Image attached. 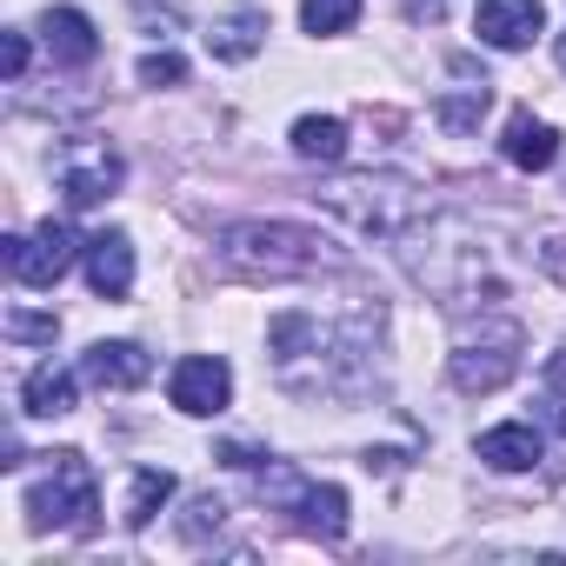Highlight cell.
Masks as SVG:
<instances>
[{
  "label": "cell",
  "instance_id": "cell-11",
  "mask_svg": "<svg viewBox=\"0 0 566 566\" xmlns=\"http://www.w3.org/2000/svg\"><path fill=\"white\" fill-rule=\"evenodd\" d=\"M147 374H154V354L134 347V340H94V347L81 354V380H87V387H107V394L147 387Z\"/></svg>",
  "mask_w": 566,
  "mask_h": 566
},
{
  "label": "cell",
  "instance_id": "cell-14",
  "mask_svg": "<svg viewBox=\"0 0 566 566\" xmlns=\"http://www.w3.org/2000/svg\"><path fill=\"white\" fill-rule=\"evenodd\" d=\"M500 154L520 167V174H546L553 160H559V134L546 127V120H533L526 107L520 114H506V134H500Z\"/></svg>",
  "mask_w": 566,
  "mask_h": 566
},
{
  "label": "cell",
  "instance_id": "cell-10",
  "mask_svg": "<svg viewBox=\"0 0 566 566\" xmlns=\"http://www.w3.org/2000/svg\"><path fill=\"white\" fill-rule=\"evenodd\" d=\"M539 28H546V8H539V0H480V14H473V34H480L486 48H500V54L533 48Z\"/></svg>",
  "mask_w": 566,
  "mask_h": 566
},
{
  "label": "cell",
  "instance_id": "cell-24",
  "mask_svg": "<svg viewBox=\"0 0 566 566\" xmlns=\"http://www.w3.org/2000/svg\"><path fill=\"white\" fill-rule=\"evenodd\" d=\"M61 334V321H48V314H8V340H54Z\"/></svg>",
  "mask_w": 566,
  "mask_h": 566
},
{
  "label": "cell",
  "instance_id": "cell-18",
  "mask_svg": "<svg viewBox=\"0 0 566 566\" xmlns=\"http://www.w3.org/2000/svg\"><path fill=\"white\" fill-rule=\"evenodd\" d=\"M294 154H301V160H321V167H340V160H347V120H340V114H307V120H294Z\"/></svg>",
  "mask_w": 566,
  "mask_h": 566
},
{
  "label": "cell",
  "instance_id": "cell-5",
  "mask_svg": "<svg viewBox=\"0 0 566 566\" xmlns=\"http://www.w3.org/2000/svg\"><path fill=\"white\" fill-rule=\"evenodd\" d=\"M94 513H101V480H94L87 453H74V447L48 453V473L28 486V520L34 526H67V533H94Z\"/></svg>",
  "mask_w": 566,
  "mask_h": 566
},
{
  "label": "cell",
  "instance_id": "cell-26",
  "mask_svg": "<svg viewBox=\"0 0 566 566\" xmlns=\"http://www.w3.org/2000/svg\"><path fill=\"white\" fill-rule=\"evenodd\" d=\"M0 67H8V81L28 74V34H8V54H0Z\"/></svg>",
  "mask_w": 566,
  "mask_h": 566
},
{
  "label": "cell",
  "instance_id": "cell-2",
  "mask_svg": "<svg viewBox=\"0 0 566 566\" xmlns=\"http://www.w3.org/2000/svg\"><path fill=\"white\" fill-rule=\"evenodd\" d=\"M220 260L247 280H307L321 266H340L334 240L301 220H240L220 233Z\"/></svg>",
  "mask_w": 566,
  "mask_h": 566
},
{
  "label": "cell",
  "instance_id": "cell-6",
  "mask_svg": "<svg viewBox=\"0 0 566 566\" xmlns=\"http://www.w3.org/2000/svg\"><path fill=\"white\" fill-rule=\"evenodd\" d=\"M260 500L273 506V513H294V526L301 533H314V539H347V493L327 480H301L287 460H273V467H260Z\"/></svg>",
  "mask_w": 566,
  "mask_h": 566
},
{
  "label": "cell",
  "instance_id": "cell-13",
  "mask_svg": "<svg viewBox=\"0 0 566 566\" xmlns=\"http://www.w3.org/2000/svg\"><path fill=\"white\" fill-rule=\"evenodd\" d=\"M41 41H48V54H54L61 67H87V61L101 54V34H94V21H87L81 8H48V14H41Z\"/></svg>",
  "mask_w": 566,
  "mask_h": 566
},
{
  "label": "cell",
  "instance_id": "cell-16",
  "mask_svg": "<svg viewBox=\"0 0 566 566\" xmlns=\"http://www.w3.org/2000/svg\"><path fill=\"white\" fill-rule=\"evenodd\" d=\"M260 41H266V14H260V8H233L227 21L207 28V54H213V61H253Z\"/></svg>",
  "mask_w": 566,
  "mask_h": 566
},
{
  "label": "cell",
  "instance_id": "cell-9",
  "mask_svg": "<svg viewBox=\"0 0 566 566\" xmlns=\"http://www.w3.org/2000/svg\"><path fill=\"white\" fill-rule=\"evenodd\" d=\"M120 180H127V167H120L114 147H67V160H61V193H67V207H101V200L120 193Z\"/></svg>",
  "mask_w": 566,
  "mask_h": 566
},
{
  "label": "cell",
  "instance_id": "cell-21",
  "mask_svg": "<svg viewBox=\"0 0 566 566\" xmlns=\"http://www.w3.org/2000/svg\"><path fill=\"white\" fill-rule=\"evenodd\" d=\"M360 21V0H301V28L307 34H347Z\"/></svg>",
  "mask_w": 566,
  "mask_h": 566
},
{
  "label": "cell",
  "instance_id": "cell-22",
  "mask_svg": "<svg viewBox=\"0 0 566 566\" xmlns=\"http://www.w3.org/2000/svg\"><path fill=\"white\" fill-rule=\"evenodd\" d=\"M220 520H227V500H213V493H200V500L187 506V520H180V539H187V546H200L207 533H220Z\"/></svg>",
  "mask_w": 566,
  "mask_h": 566
},
{
  "label": "cell",
  "instance_id": "cell-27",
  "mask_svg": "<svg viewBox=\"0 0 566 566\" xmlns=\"http://www.w3.org/2000/svg\"><path fill=\"white\" fill-rule=\"evenodd\" d=\"M546 380H553V387H566V347H559V354L546 360Z\"/></svg>",
  "mask_w": 566,
  "mask_h": 566
},
{
  "label": "cell",
  "instance_id": "cell-19",
  "mask_svg": "<svg viewBox=\"0 0 566 566\" xmlns=\"http://www.w3.org/2000/svg\"><path fill=\"white\" fill-rule=\"evenodd\" d=\"M21 400H28L34 420H61V413H74V374L48 360V367H34V374L21 380Z\"/></svg>",
  "mask_w": 566,
  "mask_h": 566
},
{
  "label": "cell",
  "instance_id": "cell-12",
  "mask_svg": "<svg viewBox=\"0 0 566 566\" xmlns=\"http://www.w3.org/2000/svg\"><path fill=\"white\" fill-rule=\"evenodd\" d=\"M81 260H87V287H94L101 301H127V294H134V240H127L120 227H101Z\"/></svg>",
  "mask_w": 566,
  "mask_h": 566
},
{
  "label": "cell",
  "instance_id": "cell-3",
  "mask_svg": "<svg viewBox=\"0 0 566 566\" xmlns=\"http://www.w3.org/2000/svg\"><path fill=\"white\" fill-rule=\"evenodd\" d=\"M314 207H327L354 233H380V240H407L433 213V200L407 174H340V180H321L314 187Z\"/></svg>",
  "mask_w": 566,
  "mask_h": 566
},
{
  "label": "cell",
  "instance_id": "cell-29",
  "mask_svg": "<svg viewBox=\"0 0 566 566\" xmlns=\"http://www.w3.org/2000/svg\"><path fill=\"white\" fill-rule=\"evenodd\" d=\"M553 61H559V74H566V34H559V41H553Z\"/></svg>",
  "mask_w": 566,
  "mask_h": 566
},
{
  "label": "cell",
  "instance_id": "cell-28",
  "mask_svg": "<svg viewBox=\"0 0 566 566\" xmlns=\"http://www.w3.org/2000/svg\"><path fill=\"white\" fill-rule=\"evenodd\" d=\"M447 0H407V14H440Z\"/></svg>",
  "mask_w": 566,
  "mask_h": 566
},
{
  "label": "cell",
  "instance_id": "cell-1",
  "mask_svg": "<svg viewBox=\"0 0 566 566\" xmlns=\"http://www.w3.org/2000/svg\"><path fill=\"white\" fill-rule=\"evenodd\" d=\"M266 354H273V374L280 387L294 394H321V400H340L367 380V334L354 327H334V321H314V314H280L266 327Z\"/></svg>",
  "mask_w": 566,
  "mask_h": 566
},
{
  "label": "cell",
  "instance_id": "cell-23",
  "mask_svg": "<svg viewBox=\"0 0 566 566\" xmlns=\"http://www.w3.org/2000/svg\"><path fill=\"white\" fill-rule=\"evenodd\" d=\"M180 81H187L180 54H147L140 61V87H180Z\"/></svg>",
  "mask_w": 566,
  "mask_h": 566
},
{
  "label": "cell",
  "instance_id": "cell-4",
  "mask_svg": "<svg viewBox=\"0 0 566 566\" xmlns=\"http://www.w3.org/2000/svg\"><path fill=\"white\" fill-rule=\"evenodd\" d=\"M520 354H526V327L513 314H480V327H460L453 354H447V380L460 394H500L513 374H520Z\"/></svg>",
  "mask_w": 566,
  "mask_h": 566
},
{
  "label": "cell",
  "instance_id": "cell-7",
  "mask_svg": "<svg viewBox=\"0 0 566 566\" xmlns=\"http://www.w3.org/2000/svg\"><path fill=\"white\" fill-rule=\"evenodd\" d=\"M0 247H8V273L21 280V287H54V280L87 253V240H74V227L54 220V213H48L34 233H8Z\"/></svg>",
  "mask_w": 566,
  "mask_h": 566
},
{
  "label": "cell",
  "instance_id": "cell-8",
  "mask_svg": "<svg viewBox=\"0 0 566 566\" xmlns=\"http://www.w3.org/2000/svg\"><path fill=\"white\" fill-rule=\"evenodd\" d=\"M167 400H174L180 413H193V420L220 413V407L233 400V374H227V360H220V354H187V360L167 374Z\"/></svg>",
  "mask_w": 566,
  "mask_h": 566
},
{
  "label": "cell",
  "instance_id": "cell-25",
  "mask_svg": "<svg viewBox=\"0 0 566 566\" xmlns=\"http://www.w3.org/2000/svg\"><path fill=\"white\" fill-rule=\"evenodd\" d=\"M539 420H546V427L566 440V387H553V380L539 387Z\"/></svg>",
  "mask_w": 566,
  "mask_h": 566
},
{
  "label": "cell",
  "instance_id": "cell-17",
  "mask_svg": "<svg viewBox=\"0 0 566 566\" xmlns=\"http://www.w3.org/2000/svg\"><path fill=\"white\" fill-rule=\"evenodd\" d=\"M174 500V473L167 467H134L127 473V500H120V526L127 533H140V526H154V513Z\"/></svg>",
  "mask_w": 566,
  "mask_h": 566
},
{
  "label": "cell",
  "instance_id": "cell-15",
  "mask_svg": "<svg viewBox=\"0 0 566 566\" xmlns=\"http://www.w3.org/2000/svg\"><path fill=\"white\" fill-rule=\"evenodd\" d=\"M473 453H480L493 473H526V467H539V427H533V420L486 427V433L473 440Z\"/></svg>",
  "mask_w": 566,
  "mask_h": 566
},
{
  "label": "cell",
  "instance_id": "cell-20",
  "mask_svg": "<svg viewBox=\"0 0 566 566\" xmlns=\"http://www.w3.org/2000/svg\"><path fill=\"white\" fill-rule=\"evenodd\" d=\"M486 101H493V87H486V74H480V81H467L460 94H440V107H433V114H440V127H447V134H473V127H480V114H486Z\"/></svg>",
  "mask_w": 566,
  "mask_h": 566
}]
</instances>
